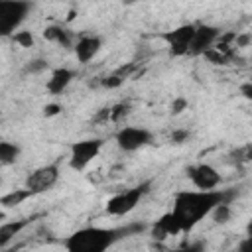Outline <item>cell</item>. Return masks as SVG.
Masks as SVG:
<instances>
[{
    "mask_svg": "<svg viewBox=\"0 0 252 252\" xmlns=\"http://www.w3.org/2000/svg\"><path fill=\"white\" fill-rule=\"evenodd\" d=\"M211 217H213V220H215L217 224H224V222H228L230 217H232L230 203H220L219 207H215V211L211 213Z\"/></svg>",
    "mask_w": 252,
    "mask_h": 252,
    "instance_id": "cell-19",
    "label": "cell"
},
{
    "mask_svg": "<svg viewBox=\"0 0 252 252\" xmlns=\"http://www.w3.org/2000/svg\"><path fill=\"white\" fill-rule=\"evenodd\" d=\"M104 146L102 138H89V140H79L71 144V154H69V167L75 171L87 169V165L100 154Z\"/></svg>",
    "mask_w": 252,
    "mask_h": 252,
    "instance_id": "cell-5",
    "label": "cell"
},
{
    "mask_svg": "<svg viewBox=\"0 0 252 252\" xmlns=\"http://www.w3.org/2000/svg\"><path fill=\"white\" fill-rule=\"evenodd\" d=\"M100 47H102V39H100L98 35H83V37H79V41L73 45L75 57H77L79 63H89V61H93V59L98 55Z\"/></svg>",
    "mask_w": 252,
    "mask_h": 252,
    "instance_id": "cell-11",
    "label": "cell"
},
{
    "mask_svg": "<svg viewBox=\"0 0 252 252\" xmlns=\"http://www.w3.org/2000/svg\"><path fill=\"white\" fill-rule=\"evenodd\" d=\"M63 108H61V104H57V102H51V104H45V108H43V114L45 116H55V114H59Z\"/></svg>",
    "mask_w": 252,
    "mask_h": 252,
    "instance_id": "cell-30",
    "label": "cell"
},
{
    "mask_svg": "<svg viewBox=\"0 0 252 252\" xmlns=\"http://www.w3.org/2000/svg\"><path fill=\"white\" fill-rule=\"evenodd\" d=\"M181 232V224L175 219V215L169 211L161 215L154 224H152V238L154 240H165L167 236H175Z\"/></svg>",
    "mask_w": 252,
    "mask_h": 252,
    "instance_id": "cell-12",
    "label": "cell"
},
{
    "mask_svg": "<svg viewBox=\"0 0 252 252\" xmlns=\"http://www.w3.org/2000/svg\"><path fill=\"white\" fill-rule=\"evenodd\" d=\"M30 222H32V219H20V220H6V222H2L0 224V246L8 248L10 240L14 236H18Z\"/></svg>",
    "mask_w": 252,
    "mask_h": 252,
    "instance_id": "cell-14",
    "label": "cell"
},
{
    "mask_svg": "<svg viewBox=\"0 0 252 252\" xmlns=\"http://www.w3.org/2000/svg\"><path fill=\"white\" fill-rule=\"evenodd\" d=\"M32 10V2H0V35L2 37H12L26 16Z\"/></svg>",
    "mask_w": 252,
    "mask_h": 252,
    "instance_id": "cell-4",
    "label": "cell"
},
{
    "mask_svg": "<svg viewBox=\"0 0 252 252\" xmlns=\"http://www.w3.org/2000/svg\"><path fill=\"white\" fill-rule=\"evenodd\" d=\"M195 30H197V24H181V26L169 30V32L159 33V37L167 43L169 55L183 57V55H189V47H191Z\"/></svg>",
    "mask_w": 252,
    "mask_h": 252,
    "instance_id": "cell-7",
    "label": "cell"
},
{
    "mask_svg": "<svg viewBox=\"0 0 252 252\" xmlns=\"http://www.w3.org/2000/svg\"><path fill=\"white\" fill-rule=\"evenodd\" d=\"M43 37H45L47 41H53V43L65 47V49L71 47V33H69V30H65L63 26H57V24L47 26V28L43 30Z\"/></svg>",
    "mask_w": 252,
    "mask_h": 252,
    "instance_id": "cell-15",
    "label": "cell"
},
{
    "mask_svg": "<svg viewBox=\"0 0 252 252\" xmlns=\"http://www.w3.org/2000/svg\"><path fill=\"white\" fill-rule=\"evenodd\" d=\"M49 69V61L43 59V57H35V59H30L26 65H24V73L26 75H39L43 71Z\"/></svg>",
    "mask_w": 252,
    "mask_h": 252,
    "instance_id": "cell-18",
    "label": "cell"
},
{
    "mask_svg": "<svg viewBox=\"0 0 252 252\" xmlns=\"http://www.w3.org/2000/svg\"><path fill=\"white\" fill-rule=\"evenodd\" d=\"M238 91H240V94H242L246 100H252V81H246V83H242Z\"/></svg>",
    "mask_w": 252,
    "mask_h": 252,
    "instance_id": "cell-31",
    "label": "cell"
},
{
    "mask_svg": "<svg viewBox=\"0 0 252 252\" xmlns=\"http://www.w3.org/2000/svg\"><path fill=\"white\" fill-rule=\"evenodd\" d=\"M20 154H22V148H20L18 144H14V142H6V140L0 142V163H2L4 167L16 163L18 158H20Z\"/></svg>",
    "mask_w": 252,
    "mask_h": 252,
    "instance_id": "cell-16",
    "label": "cell"
},
{
    "mask_svg": "<svg viewBox=\"0 0 252 252\" xmlns=\"http://www.w3.org/2000/svg\"><path fill=\"white\" fill-rule=\"evenodd\" d=\"M122 83H124V77H122L120 73H114V75H108V77L100 79V85H102L104 89H118Z\"/></svg>",
    "mask_w": 252,
    "mask_h": 252,
    "instance_id": "cell-25",
    "label": "cell"
},
{
    "mask_svg": "<svg viewBox=\"0 0 252 252\" xmlns=\"http://www.w3.org/2000/svg\"><path fill=\"white\" fill-rule=\"evenodd\" d=\"M12 41H14V43H18L20 47L28 49V47H32V45H33V35H32V32L20 30V32H16V33L12 35Z\"/></svg>",
    "mask_w": 252,
    "mask_h": 252,
    "instance_id": "cell-21",
    "label": "cell"
},
{
    "mask_svg": "<svg viewBox=\"0 0 252 252\" xmlns=\"http://www.w3.org/2000/svg\"><path fill=\"white\" fill-rule=\"evenodd\" d=\"M128 112H130V104H126V102H118V104H114L112 108H108V120L118 122V120L124 118Z\"/></svg>",
    "mask_w": 252,
    "mask_h": 252,
    "instance_id": "cell-22",
    "label": "cell"
},
{
    "mask_svg": "<svg viewBox=\"0 0 252 252\" xmlns=\"http://www.w3.org/2000/svg\"><path fill=\"white\" fill-rule=\"evenodd\" d=\"M114 140L122 152L132 154V152H138V150L154 144V134L142 126H122L114 134Z\"/></svg>",
    "mask_w": 252,
    "mask_h": 252,
    "instance_id": "cell-6",
    "label": "cell"
},
{
    "mask_svg": "<svg viewBox=\"0 0 252 252\" xmlns=\"http://www.w3.org/2000/svg\"><path fill=\"white\" fill-rule=\"evenodd\" d=\"M144 228L146 224L142 222H130L126 226H112V228L83 226L65 238V250L67 252H106L110 246H114L122 238L138 234Z\"/></svg>",
    "mask_w": 252,
    "mask_h": 252,
    "instance_id": "cell-2",
    "label": "cell"
},
{
    "mask_svg": "<svg viewBox=\"0 0 252 252\" xmlns=\"http://www.w3.org/2000/svg\"><path fill=\"white\" fill-rule=\"evenodd\" d=\"M236 252H252V234H246V238L240 240Z\"/></svg>",
    "mask_w": 252,
    "mask_h": 252,
    "instance_id": "cell-29",
    "label": "cell"
},
{
    "mask_svg": "<svg viewBox=\"0 0 252 252\" xmlns=\"http://www.w3.org/2000/svg\"><path fill=\"white\" fill-rule=\"evenodd\" d=\"M75 79V71L67 69V67H57L51 71L47 83H45V89L51 93V94H61L69 85L71 81Z\"/></svg>",
    "mask_w": 252,
    "mask_h": 252,
    "instance_id": "cell-13",
    "label": "cell"
},
{
    "mask_svg": "<svg viewBox=\"0 0 252 252\" xmlns=\"http://www.w3.org/2000/svg\"><path fill=\"white\" fill-rule=\"evenodd\" d=\"M30 197H33V193L30 189H26V187L24 189H16V191H10V193L2 195L0 197V205H2V209H12L16 205H22Z\"/></svg>",
    "mask_w": 252,
    "mask_h": 252,
    "instance_id": "cell-17",
    "label": "cell"
},
{
    "mask_svg": "<svg viewBox=\"0 0 252 252\" xmlns=\"http://www.w3.org/2000/svg\"><path fill=\"white\" fill-rule=\"evenodd\" d=\"M187 98L185 96H177V98H173V102H171V114H181L185 108H187Z\"/></svg>",
    "mask_w": 252,
    "mask_h": 252,
    "instance_id": "cell-27",
    "label": "cell"
},
{
    "mask_svg": "<svg viewBox=\"0 0 252 252\" xmlns=\"http://www.w3.org/2000/svg\"><path fill=\"white\" fill-rule=\"evenodd\" d=\"M2 252H16V250H8V248H2Z\"/></svg>",
    "mask_w": 252,
    "mask_h": 252,
    "instance_id": "cell-33",
    "label": "cell"
},
{
    "mask_svg": "<svg viewBox=\"0 0 252 252\" xmlns=\"http://www.w3.org/2000/svg\"><path fill=\"white\" fill-rule=\"evenodd\" d=\"M187 177L199 191H215L220 185V173L211 163H195L187 167Z\"/></svg>",
    "mask_w": 252,
    "mask_h": 252,
    "instance_id": "cell-9",
    "label": "cell"
},
{
    "mask_svg": "<svg viewBox=\"0 0 252 252\" xmlns=\"http://www.w3.org/2000/svg\"><path fill=\"white\" fill-rule=\"evenodd\" d=\"M150 185H152V181H144V183H140L136 187H130V189L120 191L114 197H110L106 201V207H104L106 215L122 217V215H128L130 211H134L138 207V203L144 199V195L150 191Z\"/></svg>",
    "mask_w": 252,
    "mask_h": 252,
    "instance_id": "cell-3",
    "label": "cell"
},
{
    "mask_svg": "<svg viewBox=\"0 0 252 252\" xmlns=\"http://www.w3.org/2000/svg\"><path fill=\"white\" fill-rule=\"evenodd\" d=\"M230 156H232L238 163H248V161H252V144H246V146H242V148L232 150Z\"/></svg>",
    "mask_w": 252,
    "mask_h": 252,
    "instance_id": "cell-23",
    "label": "cell"
},
{
    "mask_svg": "<svg viewBox=\"0 0 252 252\" xmlns=\"http://www.w3.org/2000/svg\"><path fill=\"white\" fill-rule=\"evenodd\" d=\"M189 136H191L189 130H185V128H177V130L171 132V138H169V140H171L173 144H183V142L189 140Z\"/></svg>",
    "mask_w": 252,
    "mask_h": 252,
    "instance_id": "cell-26",
    "label": "cell"
},
{
    "mask_svg": "<svg viewBox=\"0 0 252 252\" xmlns=\"http://www.w3.org/2000/svg\"><path fill=\"white\" fill-rule=\"evenodd\" d=\"M205 57H207L211 63H215V65H226V63L232 59V53H226V51H220V49L213 47V49H209V51L205 53Z\"/></svg>",
    "mask_w": 252,
    "mask_h": 252,
    "instance_id": "cell-20",
    "label": "cell"
},
{
    "mask_svg": "<svg viewBox=\"0 0 252 252\" xmlns=\"http://www.w3.org/2000/svg\"><path fill=\"white\" fill-rule=\"evenodd\" d=\"M207 250V244L203 240H193V242H187L179 248H173L169 252H205Z\"/></svg>",
    "mask_w": 252,
    "mask_h": 252,
    "instance_id": "cell-24",
    "label": "cell"
},
{
    "mask_svg": "<svg viewBox=\"0 0 252 252\" xmlns=\"http://www.w3.org/2000/svg\"><path fill=\"white\" fill-rule=\"evenodd\" d=\"M236 197L234 189H215V191H179L173 197V215L181 224V232L193 230L207 215L215 211L220 203H230Z\"/></svg>",
    "mask_w": 252,
    "mask_h": 252,
    "instance_id": "cell-1",
    "label": "cell"
},
{
    "mask_svg": "<svg viewBox=\"0 0 252 252\" xmlns=\"http://www.w3.org/2000/svg\"><path fill=\"white\" fill-rule=\"evenodd\" d=\"M246 234H252V217H250V220L246 224Z\"/></svg>",
    "mask_w": 252,
    "mask_h": 252,
    "instance_id": "cell-32",
    "label": "cell"
},
{
    "mask_svg": "<svg viewBox=\"0 0 252 252\" xmlns=\"http://www.w3.org/2000/svg\"><path fill=\"white\" fill-rule=\"evenodd\" d=\"M252 45V33H240L234 39V47H248Z\"/></svg>",
    "mask_w": 252,
    "mask_h": 252,
    "instance_id": "cell-28",
    "label": "cell"
},
{
    "mask_svg": "<svg viewBox=\"0 0 252 252\" xmlns=\"http://www.w3.org/2000/svg\"><path fill=\"white\" fill-rule=\"evenodd\" d=\"M57 181H59V165L57 163H47V165H41V167L33 169L26 177V189H30L33 195H39V193H45V191L53 189Z\"/></svg>",
    "mask_w": 252,
    "mask_h": 252,
    "instance_id": "cell-8",
    "label": "cell"
},
{
    "mask_svg": "<svg viewBox=\"0 0 252 252\" xmlns=\"http://www.w3.org/2000/svg\"><path fill=\"white\" fill-rule=\"evenodd\" d=\"M219 39H220V30H219L217 26H211V24H199L197 30H195L191 47H189V55H191V57L205 55L209 49L215 47V43H217Z\"/></svg>",
    "mask_w": 252,
    "mask_h": 252,
    "instance_id": "cell-10",
    "label": "cell"
}]
</instances>
